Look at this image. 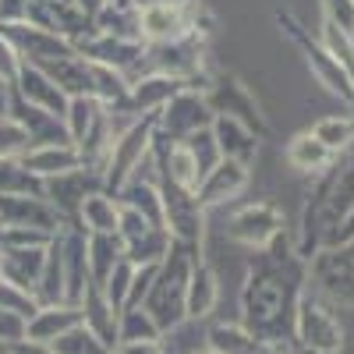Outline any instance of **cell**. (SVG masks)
I'll use <instances>...</instances> for the list:
<instances>
[{
	"mask_svg": "<svg viewBox=\"0 0 354 354\" xmlns=\"http://www.w3.org/2000/svg\"><path fill=\"white\" fill-rule=\"evenodd\" d=\"M308 283V262L294 252V238H280L252 255L248 277L241 283V326L252 330L273 354L290 351L294 308Z\"/></svg>",
	"mask_w": 354,
	"mask_h": 354,
	"instance_id": "obj_1",
	"label": "cell"
},
{
	"mask_svg": "<svg viewBox=\"0 0 354 354\" xmlns=\"http://www.w3.org/2000/svg\"><path fill=\"white\" fill-rule=\"evenodd\" d=\"M202 255L205 252L174 241L167 259L156 266V277L149 283V294H145L142 308L149 312V319L160 326V333H167L170 326L188 319V280H192V270Z\"/></svg>",
	"mask_w": 354,
	"mask_h": 354,
	"instance_id": "obj_2",
	"label": "cell"
},
{
	"mask_svg": "<svg viewBox=\"0 0 354 354\" xmlns=\"http://www.w3.org/2000/svg\"><path fill=\"white\" fill-rule=\"evenodd\" d=\"M290 347L298 354H344L347 347V330L337 319V308L312 283H305L298 308H294Z\"/></svg>",
	"mask_w": 354,
	"mask_h": 354,
	"instance_id": "obj_3",
	"label": "cell"
},
{
	"mask_svg": "<svg viewBox=\"0 0 354 354\" xmlns=\"http://www.w3.org/2000/svg\"><path fill=\"white\" fill-rule=\"evenodd\" d=\"M277 25H280V32L298 46V53L305 57V68L315 75V82L326 88L330 96H337L340 103H347L354 110V71L344 68L337 57L315 39L312 28H305L290 11H277Z\"/></svg>",
	"mask_w": 354,
	"mask_h": 354,
	"instance_id": "obj_4",
	"label": "cell"
},
{
	"mask_svg": "<svg viewBox=\"0 0 354 354\" xmlns=\"http://www.w3.org/2000/svg\"><path fill=\"white\" fill-rule=\"evenodd\" d=\"M153 145H156V117L153 113L135 117V121L113 138L110 160L103 167V192H110V195L121 192L135 177V170L153 156Z\"/></svg>",
	"mask_w": 354,
	"mask_h": 354,
	"instance_id": "obj_5",
	"label": "cell"
},
{
	"mask_svg": "<svg viewBox=\"0 0 354 354\" xmlns=\"http://www.w3.org/2000/svg\"><path fill=\"white\" fill-rule=\"evenodd\" d=\"M223 234H227V241L241 245L255 255V252L270 248L280 234H287V220H283V209L277 202L255 198V202H245V205H234Z\"/></svg>",
	"mask_w": 354,
	"mask_h": 354,
	"instance_id": "obj_6",
	"label": "cell"
},
{
	"mask_svg": "<svg viewBox=\"0 0 354 354\" xmlns=\"http://www.w3.org/2000/svg\"><path fill=\"white\" fill-rule=\"evenodd\" d=\"M308 283L333 308H354V241L319 248L308 259Z\"/></svg>",
	"mask_w": 354,
	"mask_h": 354,
	"instance_id": "obj_7",
	"label": "cell"
},
{
	"mask_svg": "<svg viewBox=\"0 0 354 354\" xmlns=\"http://www.w3.org/2000/svg\"><path fill=\"white\" fill-rule=\"evenodd\" d=\"M156 117V131L163 138H174V142H181L202 128H213V106H209V96H205V88H181L177 96L167 100L163 110L153 113Z\"/></svg>",
	"mask_w": 354,
	"mask_h": 354,
	"instance_id": "obj_8",
	"label": "cell"
},
{
	"mask_svg": "<svg viewBox=\"0 0 354 354\" xmlns=\"http://www.w3.org/2000/svg\"><path fill=\"white\" fill-rule=\"evenodd\" d=\"M160 192H163V223H167V230H170V238L202 252V241H205V216H209V213L202 209L198 195L177 188V185H170V181H163V177H160Z\"/></svg>",
	"mask_w": 354,
	"mask_h": 354,
	"instance_id": "obj_9",
	"label": "cell"
},
{
	"mask_svg": "<svg viewBox=\"0 0 354 354\" xmlns=\"http://www.w3.org/2000/svg\"><path fill=\"white\" fill-rule=\"evenodd\" d=\"M198 25V0H163V4L138 8V32L142 43H170L195 32Z\"/></svg>",
	"mask_w": 354,
	"mask_h": 354,
	"instance_id": "obj_10",
	"label": "cell"
},
{
	"mask_svg": "<svg viewBox=\"0 0 354 354\" xmlns=\"http://www.w3.org/2000/svg\"><path fill=\"white\" fill-rule=\"evenodd\" d=\"M205 96H209L213 113H223V117H234V121L248 124L259 138L270 135V121H266V113H262V103L255 100V93H252L241 78H234V75L209 78Z\"/></svg>",
	"mask_w": 354,
	"mask_h": 354,
	"instance_id": "obj_11",
	"label": "cell"
},
{
	"mask_svg": "<svg viewBox=\"0 0 354 354\" xmlns=\"http://www.w3.org/2000/svg\"><path fill=\"white\" fill-rule=\"evenodd\" d=\"M252 185V167L241 163V160H220L209 174L202 177V185H198V202H202V209L205 213H213L220 209V205H230L234 198H241V192Z\"/></svg>",
	"mask_w": 354,
	"mask_h": 354,
	"instance_id": "obj_12",
	"label": "cell"
},
{
	"mask_svg": "<svg viewBox=\"0 0 354 354\" xmlns=\"http://www.w3.org/2000/svg\"><path fill=\"white\" fill-rule=\"evenodd\" d=\"M0 227H32V230L57 234L64 227V220L46 195L21 192V195H0Z\"/></svg>",
	"mask_w": 354,
	"mask_h": 354,
	"instance_id": "obj_13",
	"label": "cell"
},
{
	"mask_svg": "<svg viewBox=\"0 0 354 354\" xmlns=\"http://www.w3.org/2000/svg\"><path fill=\"white\" fill-rule=\"evenodd\" d=\"M103 188V181L93 174V170H71V174H61V177H46L43 181V195L50 198V205L61 213L64 227H78V209H82V198L88 192Z\"/></svg>",
	"mask_w": 354,
	"mask_h": 354,
	"instance_id": "obj_14",
	"label": "cell"
},
{
	"mask_svg": "<svg viewBox=\"0 0 354 354\" xmlns=\"http://www.w3.org/2000/svg\"><path fill=\"white\" fill-rule=\"evenodd\" d=\"M11 93H15V100H21L25 106H36V110L50 113V117H61V121H64V110H68V100H71L46 71L25 64V61H21V68H18V78H15V85H11Z\"/></svg>",
	"mask_w": 354,
	"mask_h": 354,
	"instance_id": "obj_15",
	"label": "cell"
},
{
	"mask_svg": "<svg viewBox=\"0 0 354 354\" xmlns=\"http://www.w3.org/2000/svg\"><path fill=\"white\" fill-rule=\"evenodd\" d=\"M61 262H64V301L68 305H82L88 280V252H85V238L88 234L82 227H61Z\"/></svg>",
	"mask_w": 354,
	"mask_h": 354,
	"instance_id": "obj_16",
	"label": "cell"
},
{
	"mask_svg": "<svg viewBox=\"0 0 354 354\" xmlns=\"http://www.w3.org/2000/svg\"><path fill=\"white\" fill-rule=\"evenodd\" d=\"M78 53L85 61H96V64H106V68H117L131 75L142 57H145V43L142 39H121V36H103V32H93L88 39L78 43Z\"/></svg>",
	"mask_w": 354,
	"mask_h": 354,
	"instance_id": "obj_17",
	"label": "cell"
},
{
	"mask_svg": "<svg viewBox=\"0 0 354 354\" xmlns=\"http://www.w3.org/2000/svg\"><path fill=\"white\" fill-rule=\"evenodd\" d=\"M181 88H188V82L170 78V75H160V71L135 75V78H131V93H128V113H135V117L156 113V110L167 106L170 96L181 93Z\"/></svg>",
	"mask_w": 354,
	"mask_h": 354,
	"instance_id": "obj_18",
	"label": "cell"
},
{
	"mask_svg": "<svg viewBox=\"0 0 354 354\" xmlns=\"http://www.w3.org/2000/svg\"><path fill=\"white\" fill-rule=\"evenodd\" d=\"M46 248L50 245H0V273H4V280L36 294L39 273L46 266Z\"/></svg>",
	"mask_w": 354,
	"mask_h": 354,
	"instance_id": "obj_19",
	"label": "cell"
},
{
	"mask_svg": "<svg viewBox=\"0 0 354 354\" xmlns=\"http://www.w3.org/2000/svg\"><path fill=\"white\" fill-rule=\"evenodd\" d=\"M25 170H32L39 181H46V177H61V174H71L82 167V153L78 145H71L68 138L64 142H36L32 149H28L21 156Z\"/></svg>",
	"mask_w": 354,
	"mask_h": 354,
	"instance_id": "obj_20",
	"label": "cell"
},
{
	"mask_svg": "<svg viewBox=\"0 0 354 354\" xmlns=\"http://www.w3.org/2000/svg\"><path fill=\"white\" fill-rule=\"evenodd\" d=\"M82 322V305H39V312L25 322V340L36 344H53Z\"/></svg>",
	"mask_w": 354,
	"mask_h": 354,
	"instance_id": "obj_21",
	"label": "cell"
},
{
	"mask_svg": "<svg viewBox=\"0 0 354 354\" xmlns=\"http://www.w3.org/2000/svg\"><path fill=\"white\" fill-rule=\"evenodd\" d=\"M283 160H287L290 170H298V174H305V177H319V174H326L340 156H333L312 131H298V135L287 142Z\"/></svg>",
	"mask_w": 354,
	"mask_h": 354,
	"instance_id": "obj_22",
	"label": "cell"
},
{
	"mask_svg": "<svg viewBox=\"0 0 354 354\" xmlns=\"http://www.w3.org/2000/svg\"><path fill=\"white\" fill-rule=\"evenodd\" d=\"M213 135H216V145H220V153H223L227 160H241V163H248V167L255 163L262 138H259L248 124L216 113V117H213Z\"/></svg>",
	"mask_w": 354,
	"mask_h": 354,
	"instance_id": "obj_23",
	"label": "cell"
},
{
	"mask_svg": "<svg viewBox=\"0 0 354 354\" xmlns=\"http://www.w3.org/2000/svg\"><path fill=\"white\" fill-rule=\"evenodd\" d=\"M205 347H209L213 354H273L252 330L241 326V319L238 322H209V330H205Z\"/></svg>",
	"mask_w": 354,
	"mask_h": 354,
	"instance_id": "obj_24",
	"label": "cell"
},
{
	"mask_svg": "<svg viewBox=\"0 0 354 354\" xmlns=\"http://www.w3.org/2000/svg\"><path fill=\"white\" fill-rule=\"evenodd\" d=\"M117 223H121V202H117V195L96 188L82 198L78 227L85 234H117Z\"/></svg>",
	"mask_w": 354,
	"mask_h": 354,
	"instance_id": "obj_25",
	"label": "cell"
},
{
	"mask_svg": "<svg viewBox=\"0 0 354 354\" xmlns=\"http://www.w3.org/2000/svg\"><path fill=\"white\" fill-rule=\"evenodd\" d=\"M220 301V277L209 259H198L188 280V319H209Z\"/></svg>",
	"mask_w": 354,
	"mask_h": 354,
	"instance_id": "obj_26",
	"label": "cell"
},
{
	"mask_svg": "<svg viewBox=\"0 0 354 354\" xmlns=\"http://www.w3.org/2000/svg\"><path fill=\"white\" fill-rule=\"evenodd\" d=\"M117 319H121V312L106 301V294H103L96 283H88V287H85V298H82V322H85V326L93 330L103 344L117 347Z\"/></svg>",
	"mask_w": 354,
	"mask_h": 354,
	"instance_id": "obj_27",
	"label": "cell"
},
{
	"mask_svg": "<svg viewBox=\"0 0 354 354\" xmlns=\"http://www.w3.org/2000/svg\"><path fill=\"white\" fill-rule=\"evenodd\" d=\"M88 82H93V96H96L106 110H128L131 82H128V75H124V71L88 61Z\"/></svg>",
	"mask_w": 354,
	"mask_h": 354,
	"instance_id": "obj_28",
	"label": "cell"
},
{
	"mask_svg": "<svg viewBox=\"0 0 354 354\" xmlns=\"http://www.w3.org/2000/svg\"><path fill=\"white\" fill-rule=\"evenodd\" d=\"M85 252H88V280L96 287H103L106 277L113 273V266L124 259V245L117 234H88Z\"/></svg>",
	"mask_w": 354,
	"mask_h": 354,
	"instance_id": "obj_29",
	"label": "cell"
},
{
	"mask_svg": "<svg viewBox=\"0 0 354 354\" xmlns=\"http://www.w3.org/2000/svg\"><path fill=\"white\" fill-rule=\"evenodd\" d=\"M333 156H347L354 153V110L351 113H326L308 128Z\"/></svg>",
	"mask_w": 354,
	"mask_h": 354,
	"instance_id": "obj_30",
	"label": "cell"
},
{
	"mask_svg": "<svg viewBox=\"0 0 354 354\" xmlns=\"http://www.w3.org/2000/svg\"><path fill=\"white\" fill-rule=\"evenodd\" d=\"M205 330H209L205 319H185L177 326H170L167 333H160V351L163 354H198L205 351Z\"/></svg>",
	"mask_w": 354,
	"mask_h": 354,
	"instance_id": "obj_31",
	"label": "cell"
},
{
	"mask_svg": "<svg viewBox=\"0 0 354 354\" xmlns=\"http://www.w3.org/2000/svg\"><path fill=\"white\" fill-rule=\"evenodd\" d=\"M103 113V103L96 96H71L68 100V110H64V131L71 138V145H82L85 135L93 131V124L100 121Z\"/></svg>",
	"mask_w": 354,
	"mask_h": 354,
	"instance_id": "obj_32",
	"label": "cell"
},
{
	"mask_svg": "<svg viewBox=\"0 0 354 354\" xmlns=\"http://www.w3.org/2000/svg\"><path fill=\"white\" fill-rule=\"evenodd\" d=\"M93 25H96V32H103V36H121V39H142V32H138V8L135 4H103L100 8V15L93 18Z\"/></svg>",
	"mask_w": 354,
	"mask_h": 354,
	"instance_id": "obj_33",
	"label": "cell"
},
{
	"mask_svg": "<svg viewBox=\"0 0 354 354\" xmlns=\"http://www.w3.org/2000/svg\"><path fill=\"white\" fill-rule=\"evenodd\" d=\"M131 340H160V326L142 305L121 308V319H117V344H131Z\"/></svg>",
	"mask_w": 354,
	"mask_h": 354,
	"instance_id": "obj_34",
	"label": "cell"
},
{
	"mask_svg": "<svg viewBox=\"0 0 354 354\" xmlns=\"http://www.w3.org/2000/svg\"><path fill=\"white\" fill-rule=\"evenodd\" d=\"M50 347H53L57 354H113V347L103 344L93 330L85 326V322H78V326L68 330L64 337H57Z\"/></svg>",
	"mask_w": 354,
	"mask_h": 354,
	"instance_id": "obj_35",
	"label": "cell"
},
{
	"mask_svg": "<svg viewBox=\"0 0 354 354\" xmlns=\"http://www.w3.org/2000/svg\"><path fill=\"white\" fill-rule=\"evenodd\" d=\"M21 192L43 195V181L32 170H25L21 160H0V195H21Z\"/></svg>",
	"mask_w": 354,
	"mask_h": 354,
	"instance_id": "obj_36",
	"label": "cell"
},
{
	"mask_svg": "<svg viewBox=\"0 0 354 354\" xmlns=\"http://www.w3.org/2000/svg\"><path fill=\"white\" fill-rule=\"evenodd\" d=\"M28 149H32V135H28V128L18 121V117L4 113L0 117V160H21Z\"/></svg>",
	"mask_w": 354,
	"mask_h": 354,
	"instance_id": "obj_37",
	"label": "cell"
},
{
	"mask_svg": "<svg viewBox=\"0 0 354 354\" xmlns=\"http://www.w3.org/2000/svg\"><path fill=\"white\" fill-rule=\"evenodd\" d=\"M135 270H138L135 262L121 259V262L113 266V273L106 277V283L100 287V290L106 294V301H110L117 312H121V308L128 305V294H131V283H135Z\"/></svg>",
	"mask_w": 354,
	"mask_h": 354,
	"instance_id": "obj_38",
	"label": "cell"
},
{
	"mask_svg": "<svg viewBox=\"0 0 354 354\" xmlns=\"http://www.w3.org/2000/svg\"><path fill=\"white\" fill-rule=\"evenodd\" d=\"M315 39L326 46L337 61L344 64V68H351L354 71V39L344 32V28H337L333 21H326V18H319V32H315Z\"/></svg>",
	"mask_w": 354,
	"mask_h": 354,
	"instance_id": "obj_39",
	"label": "cell"
},
{
	"mask_svg": "<svg viewBox=\"0 0 354 354\" xmlns=\"http://www.w3.org/2000/svg\"><path fill=\"white\" fill-rule=\"evenodd\" d=\"M0 308H8V312H15V315H21L28 322L39 312V301H36L32 290H25V287H18L11 280H0Z\"/></svg>",
	"mask_w": 354,
	"mask_h": 354,
	"instance_id": "obj_40",
	"label": "cell"
},
{
	"mask_svg": "<svg viewBox=\"0 0 354 354\" xmlns=\"http://www.w3.org/2000/svg\"><path fill=\"white\" fill-rule=\"evenodd\" d=\"M185 142H188V149H192L195 163L202 167V177L209 174V170H213L220 160H223V153H220V145H216V135H213V128H202V131L188 135Z\"/></svg>",
	"mask_w": 354,
	"mask_h": 354,
	"instance_id": "obj_41",
	"label": "cell"
},
{
	"mask_svg": "<svg viewBox=\"0 0 354 354\" xmlns=\"http://www.w3.org/2000/svg\"><path fill=\"white\" fill-rule=\"evenodd\" d=\"M319 15L354 39V0H319Z\"/></svg>",
	"mask_w": 354,
	"mask_h": 354,
	"instance_id": "obj_42",
	"label": "cell"
},
{
	"mask_svg": "<svg viewBox=\"0 0 354 354\" xmlns=\"http://www.w3.org/2000/svg\"><path fill=\"white\" fill-rule=\"evenodd\" d=\"M18 68H21V57H18V50H15L4 36H0V78H4L8 85H15Z\"/></svg>",
	"mask_w": 354,
	"mask_h": 354,
	"instance_id": "obj_43",
	"label": "cell"
},
{
	"mask_svg": "<svg viewBox=\"0 0 354 354\" xmlns=\"http://www.w3.org/2000/svg\"><path fill=\"white\" fill-rule=\"evenodd\" d=\"M0 340L4 344H18L25 340V319L8 312V308H0Z\"/></svg>",
	"mask_w": 354,
	"mask_h": 354,
	"instance_id": "obj_44",
	"label": "cell"
},
{
	"mask_svg": "<svg viewBox=\"0 0 354 354\" xmlns=\"http://www.w3.org/2000/svg\"><path fill=\"white\" fill-rule=\"evenodd\" d=\"M113 354H163L160 340H131V344H117Z\"/></svg>",
	"mask_w": 354,
	"mask_h": 354,
	"instance_id": "obj_45",
	"label": "cell"
},
{
	"mask_svg": "<svg viewBox=\"0 0 354 354\" xmlns=\"http://www.w3.org/2000/svg\"><path fill=\"white\" fill-rule=\"evenodd\" d=\"M28 0H0V25L4 21H25Z\"/></svg>",
	"mask_w": 354,
	"mask_h": 354,
	"instance_id": "obj_46",
	"label": "cell"
},
{
	"mask_svg": "<svg viewBox=\"0 0 354 354\" xmlns=\"http://www.w3.org/2000/svg\"><path fill=\"white\" fill-rule=\"evenodd\" d=\"M11 351L15 354H57L50 344H36V340H18V344H11Z\"/></svg>",
	"mask_w": 354,
	"mask_h": 354,
	"instance_id": "obj_47",
	"label": "cell"
},
{
	"mask_svg": "<svg viewBox=\"0 0 354 354\" xmlns=\"http://www.w3.org/2000/svg\"><path fill=\"white\" fill-rule=\"evenodd\" d=\"M75 8H78L82 15H88V18H96L100 8H103V0H75Z\"/></svg>",
	"mask_w": 354,
	"mask_h": 354,
	"instance_id": "obj_48",
	"label": "cell"
},
{
	"mask_svg": "<svg viewBox=\"0 0 354 354\" xmlns=\"http://www.w3.org/2000/svg\"><path fill=\"white\" fill-rule=\"evenodd\" d=\"M4 113H11V85L0 78V117Z\"/></svg>",
	"mask_w": 354,
	"mask_h": 354,
	"instance_id": "obj_49",
	"label": "cell"
},
{
	"mask_svg": "<svg viewBox=\"0 0 354 354\" xmlns=\"http://www.w3.org/2000/svg\"><path fill=\"white\" fill-rule=\"evenodd\" d=\"M135 8H149V4H163V0H131Z\"/></svg>",
	"mask_w": 354,
	"mask_h": 354,
	"instance_id": "obj_50",
	"label": "cell"
},
{
	"mask_svg": "<svg viewBox=\"0 0 354 354\" xmlns=\"http://www.w3.org/2000/svg\"><path fill=\"white\" fill-rule=\"evenodd\" d=\"M0 354H15V351H11V344H4V340H0Z\"/></svg>",
	"mask_w": 354,
	"mask_h": 354,
	"instance_id": "obj_51",
	"label": "cell"
},
{
	"mask_svg": "<svg viewBox=\"0 0 354 354\" xmlns=\"http://www.w3.org/2000/svg\"><path fill=\"white\" fill-rule=\"evenodd\" d=\"M103 4H117V8H121V4H131V0H103Z\"/></svg>",
	"mask_w": 354,
	"mask_h": 354,
	"instance_id": "obj_52",
	"label": "cell"
},
{
	"mask_svg": "<svg viewBox=\"0 0 354 354\" xmlns=\"http://www.w3.org/2000/svg\"><path fill=\"white\" fill-rule=\"evenodd\" d=\"M198 354H213V351H209V347H205V351H198Z\"/></svg>",
	"mask_w": 354,
	"mask_h": 354,
	"instance_id": "obj_53",
	"label": "cell"
},
{
	"mask_svg": "<svg viewBox=\"0 0 354 354\" xmlns=\"http://www.w3.org/2000/svg\"><path fill=\"white\" fill-rule=\"evenodd\" d=\"M0 280H4V273H0Z\"/></svg>",
	"mask_w": 354,
	"mask_h": 354,
	"instance_id": "obj_54",
	"label": "cell"
},
{
	"mask_svg": "<svg viewBox=\"0 0 354 354\" xmlns=\"http://www.w3.org/2000/svg\"><path fill=\"white\" fill-rule=\"evenodd\" d=\"M71 4H75V0H71Z\"/></svg>",
	"mask_w": 354,
	"mask_h": 354,
	"instance_id": "obj_55",
	"label": "cell"
}]
</instances>
